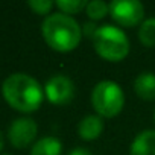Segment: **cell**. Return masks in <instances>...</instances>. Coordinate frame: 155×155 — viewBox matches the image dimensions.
<instances>
[{
	"label": "cell",
	"instance_id": "7a4b0ae2",
	"mask_svg": "<svg viewBox=\"0 0 155 155\" xmlns=\"http://www.w3.org/2000/svg\"><path fill=\"white\" fill-rule=\"evenodd\" d=\"M43 38L55 52L67 53L74 50L82 40V28L71 15L55 12L46 17L41 26Z\"/></svg>",
	"mask_w": 155,
	"mask_h": 155
},
{
	"label": "cell",
	"instance_id": "ac0fdd59",
	"mask_svg": "<svg viewBox=\"0 0 155 155\" xmlns=\"http://www.w3.org/2000/svg\"><path fill=\"white\" fill-rule=\"evenodd\" d=\"M3 143H5V140H3V134H2V131H0V150L3 149Z\"/></svg>",
	"mask_w": 155,
	"mask_h": 155
},
{
	"label": "cell",
	"instance_id": "9c48e42d",
	"mask_svg": "<svg viewBox=\"0 0 155 155\" xmlns=\"http://www.w3.org/2000/svg\"><path fill=\"white\" fill-rule=\"evenodd\" d=\"M104 132V120L101 116H87L78 125V134L85 141H91L101 137Z\"/></svg>",
	"mask_w": 155,
	"mask_h": 155
},
{
	"label": "cell",
	"instance_id": "3957f363",
	"mask_svg": "<svg viewBox=\"0 0 155 155\" xmlns=\"http://www.w3.org/2000/svg\"><path fill=\"white\" fill-rule=\"evenodd\" d=\"M93 46L101 58L111 62H119L129 53V40L125 32L110 25L97 28L93 37Z\"/></svg>",
	"mask_w": 155,
	"mask_h": 155
},
{
	"label": "cell",
	"instance_id": "d6986e66",
	"mask_svg": "<svg viewBox=\"0 0 155 155\" xmlns=\"http://www.w3.org/2000/svg\"><path fill=\"white\" fill-rule=\"evenodd\" d=\"M153 120H155V113H153Z\"/></svg>",
	"mask_w": 155,
	"mask_h": 155
},
{
	"label": "cell",
	"instance_id": "8992f818",
	"mask_svg": "<svg viewBox=\"0 0 155 155\" xmlns=\"http://www.w3.org/2000/svg\"><path fill=\"white\" fill-rule=\"evenodd\" d=\"M44 94L53 105H67L74 97V85L70 78L64 74H55L46 82Z\"/></svg>",
	"mask_w": 155,
	"mask_h": 155
},
{
	"label": "cell",
	"instance_id": "e0dca14e",
	"mask_svg": "<svg viewBox=\"0 0 155 155\" xmlns=\"http://www.w3.org/2000/svg\"><path fill=\"white\" fill-rule=\"evenodd\" d=\"M68 155H93L88 149H84V147H76V149H73Z\"/></svg>",
	"mask_w": 155,
	"mask_h": 155
},
{
	"label": "cell",
	"instance_id": "5bb4252c",
	"mask_svg": "<svg viewBox=\"0 0 155 155\" xmlns=\"http://www.w3.org/2000/svg\"><path fill=\"white\" fill-rule=\"evenodd\" d=\"M55 6H58L62 14L71 15V14H78L82 9H85L87 2L85 0H58V2H55Z\"/></svg>",
	"mask_w": 155,
	"mask_h": 155
},
{
	"label": "cell",
	"instance_id": "4fadbf2b",
	"mask_svg": "<svg viewBox=\"0 0 155 155\" xmlns=\"http://www.w3.org/2000/svg\"><path fill=\"white\" fill-rule=\"evenodd\" d=\"M85 11L91 20H102L110 14V5L107 2H102V0H93V2L87 3Z\"/></svg>",
	"mask_w": 155,
	"mask_h": 155
},
{
	"label": "cell",
	"instance_id": "9a60e30c",
	"mask_svg": "<svg viewBox=\"0 0 155 155\" xmlns=\"http://www.w3.org/2000/svg\"><path fill=\"white\" fill-rule=\"evenodd\" d=\"M53 5L55 3L50 2V0H31V2H28V6L38 15H47L52 11Z\"/></svg>",
	"mask_w": 155,
	"mask_h": 155
},
{
	"label": "cell",
	"instance_id": "7c38bea8",
	"mask_svg": "<svg viewBox=\"0 0 155 155\" xmlns=\"http://www.w3.org/2000/svg\"><path fill=\"white\" fill-rule=\"evenodd\" d=\"M138 40L144 47L155 46V18H147L140 25Z\"/></svg>",
	"mask_w": 155,
	"mask_h": 155
},
{
	"label": "cell",
	"instance_id": "52a82bcc",
	"mask_svg": "<svg viewBox=\"0 0 155 155\" xmlns=\"http://www.w3.org/2000/svg\"><path fill=\"white\" fill-rule=\"evenodd\" d=\"M37 132H38V126L34 119L20 117L11 123L8 129V138L14 147L25 149L29 144H32V141L37 137Z\"/></svg>",
	"mask_w": 155,
	"mask_h": 155
},
{
	"label": "cell",
	"instance_id": "30bf717a",
	"mask_svg": "<svg viewBox=\"0 0 155 155\" xmlns=\"http://www.w3.org/2000/svg\"><path fill=\"white\" fill-rule=\"evenodd\" d=\"M134 90L143 101H155V74L152 71L140 73L134 81Z\"/></svg>",
	"mask_w": 155,
	"mask_h": 155
},
{
	"label": "cell",
	"instance_id": "8fae6325",
	"mask_svg": "<svg viewBox=\"0 0 155 155\" xmlns=\"http://www.w3.org/2000/svg\"><path fill=\"white\" fill-rule=\"evenodd\" d=\"M62 144L56 137H43L31 149V155H61Z\"/></svg>",
	"mask_w": 155,
	"mask_h": 155
},
{
	"label": "cell",
	"instance_id": "ba28073f",
	"mask_svg": "<svg viewBox=\"0 0 155 155\" xmlns=\"http://www.w3.org/2000/svg\"><path fill=\"white\" fill-rule=\"evenodd\" d=\"M129 155H155V131L144 129L131 143Z\"/></svg>",
	"mask_w": 155,
	"mask_h": 155
},
{
	"label": "cell",
	"instance_id": "5b68a950",
	"mask_svg": "<svg viewBox=\"0 0 155 155\" xmlns=\"http://www.w3.org/2000/svg\"><path fill=\"white\" fill-rule=\"evenodd\" d=\"M110 15L117 25L132 28L143 23L144 8L138 0H114L110 3Z\"/></svg>",
	"mask_w": 155,
	"mask_h": 155
},
{
	"label": "cell",
	"instance_id": "6da1fadb",
	"mask_svg": "<svg viewBox=\"0 0 155 155\" xmlns=\"http://www.w3.org/2000/svg\"><path fill=\"white\" fill-rule=\"evenodd\" d=\"M5 101L20 113H34L44 99V90L35 78L26 73H12L2 84Z\"/></svg>",
	"mask_w": 155,
	"mask_h": 155
},
{
	"label": "cell",
	"instance_id": "2e32d148",
	"mask_svg": "<svg viewBox=\"0 0 155 155\" xmlns=\"http://www.w3.org/2000/svg\"><path fill=\"white\" fill-rule=\"evenodd\" d=\"M96 31H97V28H96L93 23H85V25H84V29H82V32H84L87 37H90V38L94 37Z\"/></svg>",
	"mask_w": 155,
	"mask_h": 155
},
{
	"label": "cell",
	"instance_id": "277c9868",
	"mask_svg": "<svg viewBox=\"0 0 155 155\" xmlns=\"http://www.w3.org/2000/svg\"><path fill=\"white\" fill-rule=\"evenodd\" d=\"M91 105L101 117H116L125 105V93L114 81H101L91 91Z\"/></svg>",
	"mask_w": 155,
	"mask_h": 155
}]
</instances>
